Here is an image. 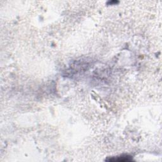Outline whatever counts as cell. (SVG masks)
I'll use <instances>...</instances> for the list:
<instances>
[{"label":"cell","instance_id":"1","mask_svg":"<svg viewBox=\"0 0 162 162\" xmlns=\"http://www.w3.org/2000/svg\"><path fill=\"white\" fill-rule=\"evenodd\" d=\"M107 161H120V162H126V161H131L132 158L130 156H122L118 157H113L109 159H107Z\"/></svg>","mask_w":162,"mask_h":162}]
</instances>
